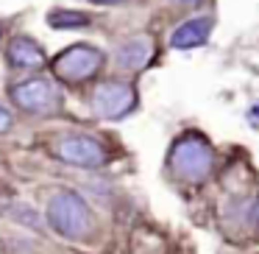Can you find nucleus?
Returning a JSON list of instances; mask_svg holds the SVG:
<instances>
[{
	"label": "nucleus",
	"mask_w": 259,
	"mask_h": 254,
	"mask_svg": "<svg viewBox=\"0 0 259 254\" xmlns=\"http://www.w3.org/2000/svg\"><path fill=\"white\" fill-rule=\"evenodd\" d=\"M170 168L181 182H198L209 179L214 170V148L198 131H187L170 148Z\"/></svg>",
	"instance_id": "obj_1"
},
{
	"label": "nucleus",
	"mask_w": 259,
	"mask_h": 254,
	"mask_svg": "<svg viewBox=\"0 0 259 254\" xmlns=\"http://www.w3.org/2000/svg\"><path fill=\"white\" fill-rule=\"evenodd\" d=\"M48 224L67 240H81L92 232V212L87 201L73 190H62L48 201Z\"/></svg>",
	"instance_id": "obj_2"
},
{
	"label": "nucleus",
	"mask_w": 259,
	"mask_h": 254,
	"mask_svg": "<svg viewBox=\"0 0 259 254\" xmlns=\"http://www.w3.org/2000/svg\"><path fill=\"white\" fill-rule=\"evenodd\" d=\"M12 103L25 115H34V118H51V115L62 112L64 95L59 90V84L48 76H31L23 79L9 90Z\"/></svg>",
	"instance_id": "obj_3"
},
{
	"label": "nucleus",
	"mask_w": 259,
	"mask_h": 254,
	"mask_svg": "<svg viewBox=\"0 0 259 254\" xmlns=\"http://www.w3.org/2000/svg\"><path fill=\"white\" fill-rule=\"evenodd\" d=\"M106 64V53L98 45H87V42H75V45L64 48L53 62V73L62 84H87V81L98 79Z\"/></svg>",
	"instance_id": "obj_4"
},
{
	"label": "nucleus",
	"mask_w": 259,
	"mask_h": 254,
	"mask_svg": "<svg viewBox=\"0 0 259 254\" xmlns=\"http://www.w3.org/2000/svg\"><path fill=\"white\" fill-rule=\"evenodd\" d=\"M53 151H56V157L62 159V162L73 165V168H84V170L103 168V165H109V159H112V151H109L98 137H90V134L59 137Z\"/></svg>",
	"instance_id": "obj_5"
},
{
	"label": "nucleus",
	"mask_w": 259,
	"mask_h": 254,
	"mask_svg": "<svg viewBox=\"0 0 259 254\" xmlns=\"http://www.w3.org/2000/svg\"><path fill=\"white\" fill-rule=\"evenodd\" d=\"M137 106V87L131 81L112 79L92 92V109L103 120H123Z\"/></svg>",
	"instance_id": "obj_6"
},
{
	"label": "nucleus",
	"mask_w": 259,
	"mask_h": 254,
	"mask_svg": "<svg viewBox=\"0 0 259 254\" xmlns=\"http://www.w3.org/2000/svg\"><path fill=\"white\" fill-rule=\"evenodd\" d=\"M6 64L12 70H17V73H39V70H45L48 56L36 40L12 37V42L6 45Z\"/></svg>",
	"instance_id": "obj_7"
},
{
	"label": "nucleus",
	"mask_w": 259,
	"mask_h": 254,
	"mask_svg": "<svg viewBox=\"0 0 259 254\" xmlns=\"http://www.w3.org/2000/svg\"><path fill=\"white\" fill-rule=\"evenodd\" d=\"M214 28V20L212 17H192L187 23H181L179 28L170 34V48L176 51H192V48H201L209 42Z\"/></svg>",
	"instance_id": "obj_8"
},
{
	"label": "nucleus",
	"mask_w": 259,
	"mask_h": 254,
	"mask_svg": "<svg viewBox=\"0 0 259 254\" xmlns=\"http://www.w3.org/2000/svg\"><path fill=\"white\" fill-rule=\"evenodd\" d=\"M114 59H117V67L128 70V73H137V70L148 67V62L153 59L151 37H134V40H125L123 45L117 48Z\"/></svg>",
	"instance_id": "obj_9"
},
{
	"label": "nucleus",
	"mask_w": 259,
	"mask_h": 254,
	"mask_svg": "<svg viewBox=\"0 0 259 254\" xmlns=\"http://www.w3.org/2000/svg\"><path fill=\"white\" fill-rule=\"evenodd\" d=\"M48 23H51V28H87L92 17L84 12H75V9H56L48 14Z\"/></svg>",
	"instance_id": "obj_10"
},
{
	"label": "nucleus",
	"mask_w": 259,
	"mask_h": 254,
	"mask_svg": "<svg viewBox=\"0 0 259 254\" xmlns=\"http://www.w3.org/2000/svg\"><path fill=\"white\" fill-rule=\"evenodd\" d=\"M12 126H14V115L6 106H0V134H9Z\"/></svg>",
	"instance_id": "obj_11"
},
{
	"label": "nucleus",
	"mask_w": 259,
	"mask_h": 254,
	"mask_svg": "<svg viewBox=\"0 0 259 254\" xmlns=\"http://www.w3.org/2000/svg\"><path fill=\"white\" fill-rule=\"evenodd\" d=\"M92 3H98V6H123L128 0H92Z\"/></svg>",
	"instance_id": "obj_12"
},
{
	"label": "nucleus",
	"mask_w": 259,
	"mask_h": 254,
	"mask_svg": "<svg viewBox=\"0 0 259 254\" xmlns=\"http://www.w3.org/2000/svg\"><path fill=\"white\" fill-rule=\"evenodd\" d=\"M253 218H256V224H259V198H256V204H253Z\"/></svg>",
	"instance_id": "obj_13"
},
{
	"label": "nucleus",
	"mask_w": 259,
	"mask_h": 254,
	"mask_svg": "<svg viewBox=\"0 0 259 254\" xmlns=\"http://www.w3.org/2000/svg\"><path fill=\"white\" fill-rule=\"evenodd\" d=\"M181 3H187V6H195V3H201V0H181Z\"/></svg>",
	"instance_id": "obj_14"
},
{
	"label": "nucleus",
	"mask_w": 259,
	"mask_h": 254,
	"mask_svg": "<svg viewBox=\"0 0 259 254\" xmlns=\"http://www.w3.org/2000/svg\"><path fill=\"white\" fill-rule=\"evenodd\" d=\"M3 34H6V25L0 23V42H3Z\"/></svg>",
	"instance_id": "obj_15"
}]
</instances>
